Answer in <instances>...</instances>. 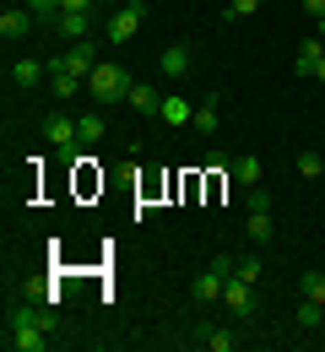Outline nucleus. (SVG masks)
Segmentation results:
<instances>
[{"mask_svg":"<svg viewBox=\"0 0 325 352\" xmlns=\"http://www.w3.org/2000/svg\"><path fill=\"white\" fill-rule=\"evenodd\" d=\"M131 71L114 65V60H98L93 76H87V92H93V109H109V103H131Z\"/></svg>","mask_w":325,"mask_h":352,"instance_id":"nucleus-1","label":"nucleus"},{"mask_svg":"<svg viewBox=\"0 0 325 352\" xmlns=\"http://www.w3.org/2000/svg\"><path fill=\"white\" fill-rule=\"evenodd\" d=\"M141 22H146V0H131V6H120L114 16H109V44H131L141 33Z\"/></svg>","mask_w":325,"mask_h":352,"instance_id":"nucleus-2","label":"nucleus"},{"mask_svg":"<svg viewBox=\"0 0 325 352\" xmlns=\"http://www.w3.org/2000/svg\"><path fill=\"white\" fill-rule=\"evenodd\" d=\"M5 325H38V331H54L60 336V314L44 304H11L5 309Z\"/></svg>","mask_w":325,"mask_h":352,"instance_id":"nucleus-3","label":"nucleus"},{"mask_svg":"<svg viewBox=\"0 0 325 352\" xmlns=\"http://www.w3.org/2000/svg\"><path fill=\"white\" fill-rule=\"evenodd\" d=\"M5 347H11V352H49V347H54V331H38V325H5Z\"/></svg>","mask_w":325,"mask_h":352,"instance_id":"nucleus-4","label":"nucleus"},{"mask_svg":"<svg viewBox=\"0 0 325 352\" xmlns=\"http://www.w3.org/2000/svg\"><path fill=\"white\" fill-rule=\"evenodd\" d=\"M44 141L54 146V152H76V146H82V131H76V120L49 114V120H44Z\"/></svg>","mask_w":325,"mask_h":352,"instance_id":"nucleus-5","label":"nucleus"},{"mask_svg":"<svg viewBox=\"0 0 325 352\" xmlns=\"http://www.w3.org/2000/svg\"><path fill=\"white\" fill-rule=\"evenodd\" d=\"M54 33H60L65 44L93 38V11H60V16H54Z\"/></svg>","mask_w":325,"mask_h":352,"instance_id":"nucleus-6","label":"nucleus"},{"mask_svg":"<svg viewBox=\"0 0 325 352\" xmlns=\"http://www.w3.org/2000/svg\"><path fill=\"white\" fill-rule=\"evenodd\" d=\"M223 304H228V314H238V320L255 314V293H249L244 276H228V282H223Z\"/></svg>","mask_w":325,"mask_h":352,"instance_id":"nucleus-7","label":"nucleus"},{"mask_svg":"<svg viewBox=\"0 0 325 352\" xmlns=\"http://www.w3.org/2000/svg\"><path fill=\"white\" fill-rule=\"evenodd\" d=\"M44 76H49V60H33V54L11 65V87H22V92H27V87H38Z\"/></svg>","mask_w":325,"mask_h":352,"instance_id":"nucleus-8","label":"nucleus"},{"mask_svg":"<svg viewBox=\"0 0 325 352\" xmlns=\"http://www.w3.org/2000/svg\"><path fill=\"white\" fill-rule=\"evenodd\" d=\"M163 125H195V109L185 103V92H163V109H157Z\"/></svg>","mask_w":325,"mask_h":352,"instance_id":"nucleus-9","label":"nucleus"},{"mask_svg":"<svg viewBox=\"0 0 325 352\" xmlns=\"http://www.w3.org/2000/svg\"><path fill=\"white\" fill-rule=\"evenodd\" d=\"M190 298H195V304H223V276L206 265V271L190 282Z\"/></svg>","mask_w":325,"mask_h":352,"instance_id":"nucleus-10","label":"nucleus"},{"mask_svg":"<svg viewBox=\"0 0 325 352\" xmlns=\"http://www.w3.org/2000/svg\"><path fill=\"white\" fill-rule=\"evenodd\" d=\"M157 71H163L168 82H179V76L190 71V49H185V44H168L163 54H157Z\"/></svg>","mask_w":325,"mask_h":352,"instance_id":"nucleus-11","label":"nucleus"},{"mask_svg":"<svg viewBox=\"0 0 325 352\" xmlns=\"http://www.w3.org/2000/svg\"><path fill=\"white\" fill-rule=\"evenodd\" d=\"M195 342H201V352H233V347H238V336L223 331V325H201V331H195Z\"/></svg>","mask_w":325,"mask_h":352,"instance_id":"nucleus-12","label":"nucleus"},{"mask_svg":"<svg viewBox=\"0 0 325 352\" xmlns=\"http://www.w3.org/2000/svg\"><path fill=\"white\" fill-rule=\"evenodd\" d=\"M33 22H38V16H33L27 6H11V11H0V33H5V38H22Z\"/></svg>","mask_w":325,"mask_h":352,"instance_id":"nucleus-13","label":"nucleus"},{"mask_svg":"<svg viewBox=\"0 0 325 352\" xmlns=\"http://www.w3.org/2000/svg\"><path fill=\"white\" fill-rule=\"evenodd\" d=\"M320 60H325V38H304V44H298V60H293V71H298V76H315Z\"/></svg>","mask_w":325,"mask_h":352,"instance_id":"nucleus-14","label":"nucleus"},{"mask_svg":"<svg viewBox=\"0 0 325 352\" xmlns=\"http://www.w3.org/2000/svg\"><path fill=\"white\" fill-rule=\"evenodd\" d=\"M195 131H201V135H217V92L201 98V109H195Z\"/></svg>","mask_w":325,"mask_h":352,"instance_id":"nucleus-15","label":"nucleus"},{"mask_svg":"<svg viewBox=\"0 0 325 352\" xmlns=\"http://www.w3.org/2000/svg\"><path fill=\"white\" fill-rule=\"evenodd\" d=\"M76 131H82V146H98V141H103V135H109V125H103V114H82V120H76Z\"/></svg>","mask_w":325,"mask_h":352,"instance_id":"nucleus-16","label":"nucleus"},{"mask_svg":"<svg viewBox=\"0 0 325 352\" xmlns=\"http://www.w3.org/2000/svg\"><path fill=\"white\" fill-rule=\"evenodd\" d=\"M131 109H136V114H157V109H163V92L157 87H131Z\"/></svg>","mask_w":325,"mask_h":352,"instance_id":"nucleus-17","label":"nucleus"},{"mask_svg":"<svg viewBox=\"0 0 325 352\" xmlns=\"http://www.w3.org/2000/svg\"><path fill=\"white\" fill-rule=\"evenodd\" d=\"M228 174H233V184H244V190H249V184H260V157H238Z\"/></svg>","mask_w":325,"mask_h":352,"instance_id":"nucleus-18","label":"nucleus"},{"mask_svg":"<svg viewBox=\"0 0 325 352\" xmlns=\"http://www.w3.org/2000/svg\"><path fill=\"white\" fill-rule=\"evenodd\" d=\"M298 287H304V298L325 304V271H304V276H298Z\"/></svg>","mask_w":325,"mask_h":352,"instance_id":"nucleus-19","label":"nucleus"},{"mask_svg":"<svg viewBox=\"0 0 325 352\" xmlns=\"http://www.w3.org/2000/svg\"><path fill=\"white\" fill-rule=\"evenodd\" d=\"M298 325H304V331H315V325H325V304H315V298H304V304H298Z\"/></svg>","mask_w":325,"mask_h":352,"instance_id":"nucleus-20","label":"nucleus"},{"mask_svg":"<svg viewBox=\"0 0 325 352\" xmlns=\"http://www.w3.org/2000/svg\"><path fill=\"white\" fill-rule=\"evenodd\" d=\"M49 82H54V98H76V92H87L82 76H65V71H60V76H49Z\"/></svg>","mask_w":325,"mask_h":352,"instance_id":"nucleus-21","label":"nucleus"},{"mask_svg":"<svg viewBox=\"0 0 325 352\" xmlns=\"http://www.w3.org/2000/svg\"><path fill=\"white\" fill-rule=\"evenodd\" d=\"M293 163H298V174H304V179H320L325 174V157H320V152H298Z\"/></svg>","mask_w":325,"mask_h":352,"instance_id":"nucleus-22","label":"nucleus"},{"mask_svg":"<svg viewBox=\"0 0 325 352\" xmlns=\"http://www.w3.org/2000/svg\"><path fill=\"white\" fill-rule=\"evenodd\" d=\"M249 239H255V244L271 239V212H249Z\"/></svg>","mask_w":325,"mask_h":352,"instance_id":"nucleus-23","label":"nucleus"},{"mask_svg":"<svg viewBox=\"0 0 325 352\" xmlns=\"http://www.w3.org/2000/svg\"><path fill=\"white\" fill-rule=\"evenodd\" d=\"M27 11H33L38 22H54V16L65 11V0H27Z\"/></svg>","mask_w":325,"mask_h":352,"instance_id":"nucleus-24","label":"nucleus"},{"mask_svg":"<svg viewBox=\"0 0 325 352\" xmlns=\"http://www.w3.org/2000/svg\"><path fill=\"white\" fill-rule=\"evenodd\" d=\"M244 206H249V212H271V190H266V184H249Z\"/></svg>","mask_w":325,"mask_h":352,"instance_id":"nucleus-25","label":"nucleus"},{"mask_svg":"<svg viewBox=\"0 0 325 352\" xmlns=\"http://www.w3.org/2000/svg\"><path fill=\"white\" fill-rule=\"evenodd\" d=\"M212 271H217V276H223V282H228L233 271H238V255H217V261H212Z\"/></svg>","mask_w":325,"mask_h":352,"instance_id":"nucleus-26","label":"nucleus"},{"mask_svg":"<svg viewBox=\"0 0 325 352\" xmlns=\"http://www.w3.org/2000/svg\"><path fill=\"white\" fill-rule=\"evenodd\" d=\"M260 11V0H228V16H255Z\"/></svg>","mask_w":325,"mask_h":352,"instance_id":"nucleus-27","label":"nucleus"},{"mask_svg":"<svg viewBox=\"0 0 325 352\" xmlns=\"http://www.w3.org/2000/svg\"><path fill=\"white\" fill-rule=\"evenodd\" d=\"M233 276H244V282L255 287V282H260V261H238V271H233Z\"/></svg>","mask_w":325,"mask_h":352,"instance_id":"nucleus-28","label":"nucleus"},{"mask_svg":"<svg viewBox=\"0 0 325 352\" xmlns=\"http://www.w3.org/2000/svg\"><path fill=\"white\" fill-rule=\"evenodd\" d=\"M304 11H309V16L320 22V16H325V0H304Z\"/></svg>","mask_w":325,"mask_h":352,"instance_id":"nucleus-29","label":"nucleus"},{"mask_svg":"<svg viewBox=\"0 0 325 352\" xmlns=\"http://www.w3.org/2000/svg\"><path fill=\"white\" fill-rule=\"evenodd\" d=\"M315 82H320V87H325V60H320V65H315Z\"/></svg>","mask_w":325,"mask_h":352,"instance_id":"nucleus-30","label":"nucleus"},{"mask_svg":"<svg viewBox=\"0 0 325 352\" xmlns=\"http://www.w3.org/2000/svg\"><path fill=\"white\" fill-rule=\"evenodd\" d=\"M315 38H325V16H320V22H315Z\"/></svg>","mask_w":325,"mask_h":352,"instance_id":"nucleus-31","label":"nucleus"}]
</instances>
